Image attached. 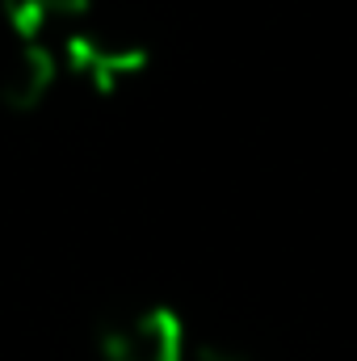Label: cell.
<instances>
[{
    "label": "cell",
    "mask_w": 357,
    "mask_h": 361,
    "mask_svg": "<svg viewBox=\"0 0 357 361\" xmlns=\"http://www.w3.org/2000/svg\"><path fill=\"white\" fill-rule=\"evenodd\" d=\"M189 332L173 307H139L126 315H114L97 332L101 361H185Z\"/></svg>",
    "instance_id": "obj_1"
},
{
    "label": "cell",
    "mask_w": 357,
    "mask_h": 361,
    "mask_svg": "<svg viewBox=\"0 0 357 361\" xmlns=\"http://www.w3.org/2000/svg\"><path fill=\"white\" fill-rule=\"evenodd\" d=\"M55 51H59V68L80 76L92 92H118L126 80H135L147 68V47L118 38V34H101L89 21L59 34Z\"/></svg>",
    "instance_id": "obj_2"
},
{
    "label": "cell",
    "mask_w": 357,
    "mask_h": 361,
    "mask_svg": "<svg viewBox=\"0 0 357 361\" xmlns=\"http://www.w3.org/2000/svg\"><path fill=\"white\" fill-rule=\"evenodd\" d=\"M59 85L55 42H17L0 68V105L8 114H34Z\"/></svg>",
    "instance_id": "obj_3"
},
{
    "label": "cell",
    "mask_w": 357,
    "mask_h": 361,
    "mask_svg": "<svg viewBox=\"0 0 357 361\" xmlns=\"http://www.w3.org/2000/svg\"><path fill=\"white\" fill-rule=\"evenodd\" d=\"M92 0H0L4 25L17 42H51L72 25L89 21Z\"/></svg>",
    "instance_id": "obj_4"
},
{
    "label": "cell",
    "mask_w": 357,
    "mask_h": 361,
    "mask_svg": "<svg viewBox=\"0 0 357 361\" xmlns=\"http://www.w3.org/2000/svg\"><path fill=\"white\" fill-rule=\"evenodd\" d=\"M185 361H248V357H244L240 349H231V345H219V341H193V336H189Z\"/></svg>",
    "instance_id": "obj_5"
}]
</instances>
